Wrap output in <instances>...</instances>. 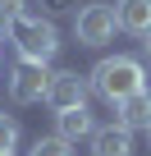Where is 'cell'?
Returning <instances> with one entry per match:
<instances>
[{
  "label": "cell",
  "mask_w": 151,
  "mask_h": 156,
  "mask_svg": "<svg viewBox=\"0 0 151 156\" xmlns=\"http://www.w3.org/2000/svg\"><path fill=\"white\" fill-rule=\"evenodd\" d=\"M115 19H119V32L146 37L151 32V0H119V5H115Z\"/></svg>",
  "instance_id": "9c48e42d"
},
{
  "label": "cell",
  "mask_w": 151,
  "mask_h": 156,
  "mask_svg": "<svg viewBox=\"0 0 151 156\" xmlns=\"http://www.w3.org/2000/svg\"><path fill=\"white\" fill-rule=\"evenodd\" d=\"M0 156H14V151H0Z\"/></svg>",
  "instance_id": "9a60e30c"
},
{
  "label": "cell",
  "mask_w": 151,
  "mask_h": 156,
  "mask_svg": "<svg viewBox=\"0 0 151 156\" xmlns=\"http://www.w3.org/2000/svg\"><path fill=\"white\" fill-rule=\"evenodd\" d=\"M5 32H9V19H5V14H0V41H5Z\"/></svg>",
  "instance_id": "4fadbf2b"
},
{
  "label": "cell",
  "mask_w": 151,
  "mask_h": 156,
  "mask_svg": "<svg viewBox=\"0 0 151 156\" xmlns=\"http://www.w3.org/2000/svg\"><path fill=\"white\" fill-rule=\"evenodd\" d=\"M87 83H92V92H96L101 101L119 106L124 97H133V92L146 87V69H142V60H133V55H110V60H101V64L87 73Z\"/></svg>",
  "instance_id": "6da1fadb"
},
{
  "label": "cell",
  "mask_w": 151,
  "mask_h": 156,
  "mask_svg": "<svg viewBox=\"0 0 151 156\" xmlns=\"http://www.w3.org/2000/svg\"><path fill=\"white\" fill-rule=\"evenodd\" d=\"M87 78H78L73 69H60L50 73V87H46V106L60 115V110H73V106H87Z\"/></svg>",
  "instance_id": "5b68a950"
},
{
  "label": "cell",
  "mask_w": 151,
  "mask_h": 156,
  "mask_svg": "<svg viewBox=\"0 0 151 156\" xmlns=\"http://www.w3.org/2000/svg\"><path fill=\"white\" fill-rule=\"evenodd\" d=\"M69 147H73V142H64V138H60V133H55V138H37V142H32V151H28V156H73V151H69Z\"/></svg>",
  "instance_id": "30bf717a"
},
{
  "label": "cell",
  "mask_w": 151,
  "mask_h": 156,
  "mask_svg": "<svg viewBox=\"0 0 151 156\" xmlns=\"http://www.w3.org/2000/svg\"><path fill=\"white\" fill-rule=\"evenodd\" d=\"M115 32H119V19H115L110 5H83L78 19H73V37H78V46H92V51L105 46Z\"/></svg>",
  "instance_id": "3957f363"
},
{
  "label": "cell",
  "mask_w": 151,
  "mask_h": 156,
  "mask_svg": "<svg viewBox=\"0 0 151 156\" xmlns=\"http://www.w3.org/2000/svg\"><path fill=\"white\" fill-rule=\"evenodd\" d=\"M19 147V119L0 115V151H14Z\"/></svg>",
  "instance_id": "8fae6325"
},
{
  "label": "cell",
  "mask_w": 151,
  "mask_h": 156,
  "mask_svg": "<svg viewBox=\"0 0 151 156\" xmlns=\"http://www.w3.org/2000/svg\"><path fill=\"white\" fill-rule=\"evenodd\" d=\"M115 124H124L128 133H133V129H146V124H151V92L142 87V92L124 97V101L115 106Z\"/></svg>",
  "instance_id": "52a82bcc"
},
{
  "label": "cell",
  "mask_w": 151,
  "mask_h": 156,
  "mask_svg": "<svg viewBox=\"0 0 151 156\" xmlns=\"http://www.w3.org/2000/svg\"><path fill=\"white\" fill-rule=\"evenodd\" d=\"M92 156H133V133L124 124H105L92 133Z\"/></svg>",
  "instance_id": "ba28073f"
},
{
  "label": "cell",
  "mask_w": 151,
  "mask_h": 156,
  "mask_svg": "<svg viewBox=\"0 0 151 156\" xmlns=\"http://www.w3.org/2000/svg\"><path fill=\"white\" fill-rule=\"evenodd\" d=\"M0 14H5V19L14 23L19 14H28V0H0Z\"/></svg>",
  "instance_id": "7c38bea8"
},
{
  "label": "cell",
  "mask_w": 151,
  "mask_h": 156,
  "mask_svg": "<svg viewBox=\"0 0 151 156\" xmlns=\"http://www.w3.org/2000/svg\"><path fill=\"white\" fill-rule=\"evenodd\" d=\"M142 46H146V55H151V32H146V37H142Z\"/></svg>",
  "instance_id": "5bb4252c"
},
{
  "label": "cell",
  "mask_w": 151,
  "mask_h": 156,
  "mask_svg": "<svg viewBox=\"0 0 151 156\" xmlns=\"http://www.w3.org/2000/svg\"><path fill=\"white\" fill-rule=\"evenodd\" d=\"M146 133H151V124H146Z\"/></svg>",
  "instance_id": "2e32d148"
},
{
  "label": "cell",
  "mask_w": 151,
  "mask_h": 156,
  "mask_svg": "<svg viewBox=\"0 0 151 156\" xmlns=\"http://www.w3.org/2000/svg\"><path fill=\"white\" fill-rule=\"evenodd\" d=\"M46 87H50L46 64H28V60H19V64H14V73H9V97H14L19 106L46 101Z\"/></svg>",
  "instance_id": "277c9868"
},
{
  "label": "cell",
  "mask_w": 151,
  "mask_h": 156,
  "mask_svg": "<svg viewBox=\"0 0 151 156\" xmlns=\"http://www.w3.org/2000/svg\"><path fill=\"white\" fill-rule=\"evenodd\" d=\"M55 133H60L64 142H78V138H92V133H96V115H92L87 106H73V110H60V115H55Z\"/></svg>",
  "instance_id": "8992f818"
},
{
  "label": "cell",
  "mask_w": 151,
  "mask_h": 156,
  "mask_svg": "<svg viewBox=\"0 0 151 156\" xmlns=\"http://www.w3.org/2000/svg\"><path fill=\"white\" fill-rule=\"evenodd\" d=\"M9 41H14L19 60H28V64H50V60L60 55V32H55V23L41 19V14H32V9L9 23Z\"/></svg>",
  "instance_id": "7a4b0ae2"
}]
</instances>
